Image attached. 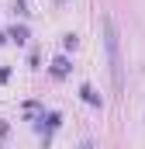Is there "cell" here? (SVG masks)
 <instances>
[{"instance_id": "cell-1", "label": "cell", "mask_w": 145, "mask_h": 149, "mask_svg": "<svg viewBox=\"0 0 145 149\" xmlns=\"http://www.w3.org/2000/svg\"><path fill=\"white\" fill-rule=\"evenodd\" d=\"M104 45H107V63H110L114 90H121V87H124V63H121V42H117L114 21H104Z\"/></svg>"}]
</instances>
